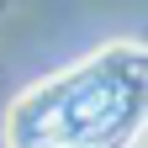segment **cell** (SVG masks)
Returning <instances> with one entry per match:
<instances>
[{
    "mask_svg": "<svg viewBox=\"0 0 148 148\" xmlns=\"http://www.w3.org/2000/svg\"><path fill=\"white\" fill-rule=\"evenodd\" d=\"M148 127V48L111 42L53 79L32 85L11 111V148L74 143L127 148Z\"/></svg>",
    "mask_w": 148,
    "mask_h": 148,
    "instance_id": "obj_1",
    "label": "cell"
},
{
    "mask_svg": "<svg viewBox=\"0 0 148 148\" xmlns=\"http://www.w3.org/2000/svg\"><path fill=\"white\" fill-rule=\"evenodd\" d=\"M37 148H74V143H37Z\"/></svg>",
    "mask_w": 148,
    "mask_h": 148,
    "instance_id": "obj_2",
    "label": "cell"
},
{
    "mask_svg": "<svg viewBox=\"0 0 148 148\" xmlns=\"http://www.w3.org/2000/svg\"><path fill=\"white\" fill-rule=\"evenodd\" d=\"M143 148H148V138H143Z\"/></svg>",
    "mask_w": 148,
    "mask_h": 148,
    "instance_id": "obj_3",
    "label": "cell"
}]
</instances>
